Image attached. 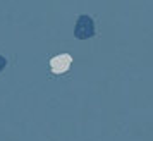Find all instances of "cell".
I'll return each instance as SVG.
<instances>
[{
  "label": "cell",
  "instance_id": "obj_1",
  "mask_svg": "<svg viewBox=\"0 0 153 141\" xmlns=\"http://www.w3.org/2000/svg\"><path fill=\"white\" fill-rule=\"evenodd\" d=\"M74 35L77 40H88L95 35V22L90 16H79L74 28Z\"/></svg>",
  "mask_w": 153,
  "mask_h": 141
},
{
  "label": "cell",
  "instance_id": "obj_3",
  "mask_svg": "<svg viewBox=\"0 0 153 141\" xmlns=\"http://www.w3.org/2000/svg\"><path fill=\"white\" fill-rule=\"evenodd\" d=\"M5 64H7V62H5V59H4V57L0 55V70H4V69H5Z\"/></svg>",
  "mask_w": 153,
  "mask_h": 141
},
{
  "label": "cell",
  "instance_id": "obj_2",
  "mask_svg": "<svg viewBox=\"0 0 153 141\" xmlns=\"http://www.w3.org/2000/svg\"><path fill=\"white\" fill-rule=\"evenodd\" d=\"M71 62H72V57L69 53H62V55H57L50 60V67L55 74H62L71 67Z\"/></svg>",
  "mask_w": 153,
  "mask_h": 141
}]
</instances>
